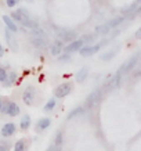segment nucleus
Instances as JSON below:
<instances>
[{"label": "nucleus", "instance_id": "nucleus-1", "mask_svg": "<svg viewBox=\"0 0 141 151\" xmlns=\"http://www.w3.org/2000/svg\"><path fill=\"white\" fill-rule=\"evenodd\" d=\"M54 32L57 33V37H59L64 43H69V42L75 40L77 37V33L75 31H71V29H65V28H55L53 27Z\"/></svg>", "mask_w": 141, "mask_h": 151}, {"label": "nucleus", "instance_id": "nucleus-2", "mask_svg": "<svg viewBox=\"0 0 141 151\" xmlns=\"http://www.w3.org/2000/svg\"><path fill=\"white\" fill-rule=\"evenodd\" d=\"M71 90H72V85H71L69 82L61 83V85L55 89L54 96H55V99H62V97L68 96L69 93H71Z\"/></svg>", "mask_w": 141, "mask_h": 151}, {"label": "nucleus", "instance_id": "nucleus-3", "mask_svg": "<svg viewBox=\"0 0 141 151\" xmlns=\"http://www.w3.org/2000/svg\"><path fill=\"white\" fill-rule=\"evenodd\" d=\"M138 57H140V55H138V54H137V55H133L132 58H130V60H127V61H126V63H125V64H123L122 67L119 68V71H118V72L120 73V75H123V73H127V72H130V71H132V69L134 68V67H136V64H137V63H138Z\"/></svg>", "mask_w": 141, "mask_h": 151}, {"label": "nucleus", "instance_id": "nucleus-4", "mask_svg": "<svg viewBox=\"0 0 141 151\" xmlns=\"http://www.w3.org/2000/svg\"><path fill=\"white\" fill-rule=\"evenodd\" d=\"M100 99H101V90H94L93 93H90V96L87 97V100H86V108L87 110H91L96 104H98Z\"/></svg>", "mask_w": 141, "mask_h": 151}, {"label": "nucleus", "instance_id": "nucleus-5", "mask_svg": "<svg viewBox=\"0 0 141 151\" xmlns=\"http://www.w3.org/2000/svg\"><path fill=\"white\" fill-rule=\"evenodd\" d=\"M100 50V45H96V46H90V45H83L82 49L79 50L82 57H90V55L96 54L97 51Z\"/></svg>", "mask_w": 141, "mask_h": 151}, {"label": "nucleus", "instance_id": "nucleus-6", "mask_svg": "<svg viewBox=\"0 0 141 151\" xmlns=\"http://www.w3.org/2000/svg\"><path fill=\"white\" fill-rule=\"evenodd\" d=\"M84 45L83 39H75V40L69 42V45L67 47H64L65 53H73V51H79L82 49V46Z\"/></svg>", "mask_w": 141, "mask_h": 151}, {"label": "nucleus", "instance_id": "nucleus-7", "mask_svg": "<svg viewBox=\"0 0 141 151\" xmlns=\"http://www.w3.org/2000/svg\"><path fill=\"white\" fill-rule=\"evenodd\" d=\"M11 18H13L14 21H17V22L22 24L25 19L29 18V13H28L25 9H22V7H21L18 11H15V13L11 14Z\"/></svg>", "mask_w": 141, "mask_h": 151}, {"label": "nucleus", "instance_id": "nucleus-8", "mask_svg": "<svg viewBox=\"0 0 141 151\" xmlns=\"http://www.w3.org/2000/svg\"><path fill=\"white\" fill-rule=\"evenodd\" d=\"M6 40H7V43H9L10 49L13 51H17L18 50V42H17V39H15V36H14L13 33H11V31L10 29H6Z\"/></svg>", "mask_w": 141, "mask_h": 151}, {"label": "nucleus", "instance_id": "nucleus-9", "mask_svg": "<svg viewBox=\"0 0 141 151\" xmlns=\"http://www.w3.org/2000/svg\"><path fill=\"white\" fill-rule=\"evenodd\" d=\"M22 100L26 105H32L33 104V101H35V89H33V87L29 86L26 90L24 92Z\"/></svg>", "mask_w": 141, "mask_h": 151}, {"label": "nucleus", "instance_id": "nucleus-10", "mask_svg": "<svg viewBox=\"0 0 141 151\" xmlns=\"http://www.w3.org/2000/svg\"><path fill=\"white\" fill-rule=\"evenodd\" d=\"M15 130H17V126H15V124H6L3 128H1V136L3 137H11L14 133H15Z\"/></svg>", "mask_w": 141, "mask_h": 151}, {"label": "nucleus", "instance_id": "nucleus-11", "mask_svg": "<svg viewBox=\"0 0 141 151\" xmlns=\"http://www.w3.org/2000/svg\"><path fill=\"white\" fill-rule=\"evenodd\" d=\"M32 45L37 49H44V47L49 46V39L47 37H35L32 39Z\"/></svg>", "mask_w": 141, "mask_h": 151}, {"label": "nucleus", "instance_id": "nucleus-12", "mask_svg": "<svg viewBox=\"0 0 141 151\" xmlns=\"http://www.w3.org/2000/svg\"><path fill=\"white\" fill-rule=\"evenodd\" d=\"M3 21H4L6 27H7V29H10L11 32H17L18 31V27H17V24L14 22L13 18H10L9 15H3Z\"/></svg>", "mask_w": 141, "mask_h": 151}, {"label": "nucleus", "instance_id": "nucleus-13", "mask_svg": "<svg viewBox=\"0 0 141 151\" xmlns=\"http://www.w3.org/2000/svg\"><path fill=\"white\" fill-rule=\"evenodd\" d=\"M19 107L15 103H9V107H7V112L6 114L10 115V116H17L19 115Z\"/></svg>", "mask_w": 141, "mask_h": 151}, {"label": "nucleus", "instance_id": "nucleus-14", "mask_svg": "<svg viewBox=\"0 0 141 151\" xmlns=\"http://www.w3.org/2000/svg\"><path fill=\"white\" fill-rule=\"evenodd\" d=\"M50 124H51V121L49 118H42V119H39V122H37V125H36V130H37V132L44 130V129H47L49 126H50Z\"/></svg>", "mask_w": 141, "mask_h": 151}, {"label": "nucleus", "instance_id": "nucleus-15", "mask_svg": "<svg viewBox=\"0 0 141 151\" xmlns=\"http://www.w3.org/2000/svg\"><path fill=\"white\" fill-rule=\"evenodd\" d=\"M120 81H122V75L119 72L115 73V76L112 78V81L108 83V89H115V87L119 86V83H120Z\"/></svg>", "mask_w": 141, "mask_h": 151}, {"label": "nucleus", "instance_id": "nucleus-16", "mask_svg": "<svg viewBox=\"0 0 141 151\" xmlns=\"http://www.w3.org/2000/svg\"><path fill=\"white\" fill-rule=\"evenodd\" d=\"M119 51V47H115V49H112V50H108L107 53H104V54L101 55V60H104V61H109L111 58H114L115 55L118 54Z\"/></svg>", "mask_w": 141, "mask_h": 151}, {"label": "nucleus", "instance_id": "nucleus-17", "mask_svg": "<svg viewBox=\"0 0 141 151\" xmlns=\"http://www.w3.org/2000/svg\"><path fill=\"white\" fill-rule=\"evenodd\" d=\"M15 81H17V73H15V72L7 73L6 81H4V86H13L14 83H15Z\"/></svg>", "mask_w": 141, "mask_h": 151}, {"label": "nucleus", "instance_id": "nucleus-18", "mask_svg": "<svg viewBox=\"0 0 141 151\" xmlns=\"http://www.w3.org/2000/svg\"><path fill=\"white\" fill-rule=\"evenodd\" d=\"M19 126L22 130H28L29 126H31V116L29 115H24L22 118H21V122H19Z\"/></svg>", "mask_w": 141, "mask_h": 151}, {"label": "nucleus", "instance_id": "nucleus-19", "mask_svg": "<svg viewBox=\"0 0 141 151\" xmlns=\"http://www.w3.org/2000/svg\"><path fill=\"white\" fill-rule=\"evenodd\" d=\"M87 75H89V68H87V67H83V68L76 73V81L77 82H83V81L87 78Z\"/></svg>", "mask_w": 141, "mask_h": 151}, {"label": "nucleus", "instance_id": "nucleus-20", "mask_svg": "<svg viewBox=\"0 0 141 151\" xmlns=\"http://www.w3.org/2000/svg\"><path fill=\"white\" fill-rule=\"evenodd\" d=\"M31 31H32V35L35 37H47V33H46V31L43 29V28H40V27L33 28V29H31Z\"/></svg>", "mask_w": 141, "mask_h": 151}, {"label": "nucleus", "instance_id": "nucleus-21", "mask_svg": "<svg viewBox=\"0 0 141 151\" xmlns=\"http://www.w3.org/2000/svg\"><path fill=\"white\" fill-rule=\"evenodd\" d=\"M125 19H126V15H123V17H118V18H114L112 21H109V22H108V27L111 28V29H112V28H115V27H119V25H120Z\"/></svg>", "mask_w": 141, "mask_h": 151}, {"label": "nucleus", "instance_id": "nucleus-22", "mask_svg": "<svg viewBox=\"0 0 141 151\" xmlns=\"http://www.w3.org/2000/svg\"><path fill=\"white\" fill-rule=\"evenodd\" d=\"M109 31H111V28L108 27V24H104V25H98V27H96V33H98V35H107Z\"/></svg>", "mask_w": 141, "mask_h": 151}, {"label": "nucleus", "instance_id": "nucleus-23", "mask_svg": "<svg viewBox=\"0 0 141 151\" xmlns=\"http://www.w3.org/2000/svg\"><path fill=\"white\" fill-rule=\"evenodd\" d=\"M26 148V142L25 140H18L14 146V151H25Z\"/></svg>", "mask_w": 141, "mask_h": 151}, {"label": "nucleus", "instance_id": "nucleus-24", "mask_svg": "<svg viewBox=\"0 0 141 151\" xmlns=\"http://www.w3.org/2000/svg\"><path fill=\"white\" fill-rule=\"evenodd\" d=\"M22 27H25V28H28V29H33V28H36L37 27V24L35 22V21H32L31 18H28V19H25L22 24H21Z\"/></svg>", "mask_w": 141, "mask_h": 151}, {"label": "nucleus", "instance_id": "nucleus-25", "mask_svg": "<svg viewBox=\"0 0 141 151\" xmlns=\"http://www.w3.org/2000/svg\"><path fill=\"white\" fill-rule=\"evenodd\" d=\"M83 112H84V110H83L82 107H77V108H75L73 111H71L68 115V119H72L73 116H77V115H82Z\"/></svg>", "mask_w": 141, "mask_h": 151}, {"label": "nucleus", "instance_id": "nucleus-26", "mask_svg": "<svg viewBox=\"0 0 141 151\" xmlns=\"http://www.w3.org/2000/svg\"><path fill=\"white\" fill-rule=\"evenodd\" d=\"M55 104H57V99H54V97H53V99H51V100H49V103L44 105V111H47V112H49V111L54 110Z\"/></svg>", "mask_w": 141, "mask_h": 151}, {"label": "nucleus", "instance_id": "nucleus-27", "mask_svg": "<svg viewBox=\"0 0 141 151\" xmlns=\"http://www.w3.org/2000/svg\"><path fill=\"white\" fill-rule=\"evenodd\" d=\"M61 53H62V49H61V47L55 46V45H53V46H51V49H50V54H51V55L57 57V55H59Z\"/></svg>", "mask_w": 141, "mask_h": 151}, {"label": "nucleus", "instance_id": "nucleus-28", "mask_svg": "<svg viewBox=\"0 0 141 151\" xmlns=\"http://www.w3.org/2000/svg\"><path fill=\"white\" fill-rule=\"evenodd\" d=\"M62 132H58L57 133V136H55V140H54V144L55 146H58V147H61L62 146Z\"/></svg>", "mask_w": 141, "mask_h": 151}, {"label": "nucleus", "instance_id": "nucleus-29", "mask_svg": "<svg viewBox=\"0 0 141 151\" xmlns=\"http://www.w3.org/2000/svg\"><path fill=\"white\" fill-rule=\"evenodd\" d=\"M82 39H83V42H84V45H90V43H93V42H94V39H96V37L93 36V35H84Z\"/></svg>", "mask_w": 141, "mask_h": 151}, {"label": "nucleus", "instance_id": "nucleus-30", "mask_svg": "<svg viewBox=\"0 0 141 151\" xmlns=\"http://www.w3.org/2000/svg\"><path fill=\"white\" fill-rule=\"evenodd\" d=\"M9 103H10V101H4V103H1V105H0V112H1V114H6V112H7Z\"/></svg>", "mask_w": 141, "mask_h": 151}, {"label": "nucleus", "instance_id": "nucleus-31", "mask_svg": "<svg viewBox=\"0 0 141 151\" xmlns=\"http://www.w3.org/2000/svg\"><path fill=\"white\" fill-rule=\"evenodd\" d=\"M6 76H7V71H6L4 68H1V67H0V82H4Z\"/></svg>", "mask_w": 141, "mask_h": 151}, {"label": "nucleus", "instance_id": "nucleus-32", "mask_svg": "<svg viewBox=\"0 0 141 151\" xmlns=\"http://www.w3.org/2000/svg\"><path fill=\"white\" fill-rule=\"evenodd\" d=\"M58 60H59V61H62V63H64V61H69V60H71V58H69V53H65V54H62V55L59 54L58 55Z\"/></svg>", "mask_w": 141, "mask_h": 151}, {"label": "nucleus", "instance_id": "nucleus-33", "mask_svg": "<svg viewBox=\"0 0 141 151\" xmlns=\"http://www.w3.org/2000/svg\"><path fill=\"white\" fill-rule=\"evenodd\" d=\"M54 45H55V46H58V47H61V49L64 50L65 45H64V42L61 40V39H55V40H54Z\"/></svg>", "mask_w": 141, "mask_h": 151}, {"label": "nucleus", "instance_id": "nucleus-34", "mask_svg": "<svg viewBox=\"0 0 141 151\" xmlns=\"http://www.w3.org/2000/svg\"><path fill=\"white\" fill-rule=\"evenodd\" d=\"M17 3H18V0H7V1H6V4L9 6V7H14Z\"/></svg>", "mask_w": 141, "mask_h": 151}, {"label": "nucleus", "instance_id": "nucleus-35", "mask_svg": "<svg viewBox=\"0 0 141 151\" xmlns=\"http://www.w3.org/2000/svg\"><path fill=\"white\" fill-rule=\"evenodd\" d=\"M59 150H61V147L55 146V144H53V146H50L49 148H47V151H59Z\"/></svg>", "mask_w": 141, "mask_h": 151}, {"label": "nucleus", "instance_id": "nucleus-36", "mask_svg": "<svg viewBox=\"0 0 141 151\" xmlns=\"http://www.w3.org/2000/svg\"><path fill=\"white\" fill-rule=\"evenodd\" d=\"M0 151H9V147L4 144H0Z\"/></svg>", "mask_w": 141, "mask_h": 151}, {"label": "nucleus", "instance_id": "nucleus-37", "mask_svg": "<svg viewBox=\"0 0 141 151\" xmlns=\"http://www.w3.org/2000/svg\"><path fill=\"white\" fill-rule=\"evenodd\" d=\"M136 37H137V39H141V28L136 32Z\"/></svg>", "mask_w": 141, "mask_h": 151}, {"label": "nucleus", "instance_id": "nucleus-38", "mask_svg": "<svg viewBox=\"0 0 141 151\" xmlns=\"http://www.w3.org/2000/svg\"><path fill=\"white\" fill-rule=\"evenodd\" d=\"M4 55V49H3V46L0 45V57H3Z\"/></svg>", "mask_w": 141, "mask_h": 151}, {"label": "nucleus", "instance_id": "nucleus-39", "mask_svg": "<svg viewBox=\"0 0 141 151\" xmlns=\"http://www.w3.org/2000/svg\"><path fill=\"white\" fill-rule=\"evenodd\" d=\"M1 103H3V100H1V99H0V105H1Z\"/></svg>", "mask_w": 141, "mask_h": 151}, {"label": "nucleus", "instance_id": "nucleus-40", "mask_svg": "<svg viewBox=\"0 0 141 151\" xmlns=\"http://www.w3.org/2000/svg\"><path fill=\"white\" fill-rule=\"evenodd\" d=\"M138 1H141V0H137V3H138Z\"/></svg>", "mask_w": 141, "mask_h": 151}]
</instances>
